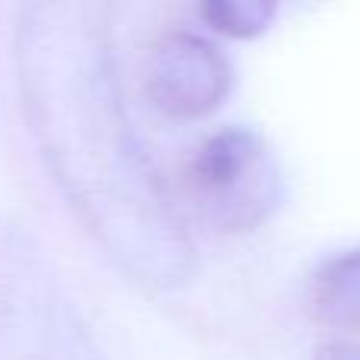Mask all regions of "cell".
<instances>
[{
    "label": "cell",
    "instance_id": "1",
    "mask_svg": "<svg viewBox=\"0 0 360 360\" xmlns=\"http://www.w3.org/2000/svg\"><path fill=\"white\" fill-rule=\"evenodd\" d=\"M114 51L105 4L19 10V92L54 184L130 278L174 288L193 272V240L127 114Z\"/></svg>",
    "mask_w": 360,
    "mask_h": 360
},
{
    "label": "cell",
    "instance_id": "3",
    "mask_svg": "<svg viewBox=\"0 0 360 360\" xmlns=\"http://www.w3.org/2000/svg\"><path fill=\"white\" fill-rule=\"evenodd\" d=\"M180 186L202 224L218 234H250L285 199V174L269 139L253 127H224L193 149Z\"/></svg>",
    "mask_w": 360,
    "mask_h": 360
},
{
    "label": "cell",
    "instance_id": "2",
    "mask_svg": "<svg viewBox=\"0 0 360 360\" xmlns=\"http://www.w3.org/2000/svg\"><path fill=\"white\" fill-rule=\"evenodd\" d=\"M0 360H108L29 231L0 218Z\"/></svg>",
    "mask_w": 360,
    "mask_h": 360
},
{
    "label": "cell",
    "instance_id": "7",
    "mask_svg": "<svg viewBox=\"0 0 360 360\" xmlns=\"http://www.w3.org/2000/svg\"><path fill=\"white\" fill-rule=\"evenodd\" d=\"M316 360H360V348L348 342H326L316 351Z\"/></svg>",
    "mask_w": 360,
    "mask_h": 360
},
{
    "label": "cell",
    "instance_id": "6",
    "mask_svg": "<svg viewBox=\"0 0 360 360\" xmlns=\"http://www.w3.org/2000/svg\"><path fill=\"white\" fill-rule=\"evenodd\" d=\"M278 6L266 0H209L199 6V16L215 32L231 38H253L269 29Z\"/></svg>",
    "mask_w": 360,
    "mask_h": 360
},
{
    "label": "cell",
    "instance_id": "4",
    "mask_svg": "<svg viewBox=\"0 0 360 360\" xmlns=\"http://www.w3.org/2000/svg\"><path fill=\"white\" fill-rule=\"evenodd\" d=\"M143 92L171 120H199L231 92V63L218 44L186 29L162 32L143 60Z\"/></svg>",
    "mask_w": 360,
    "mask_h": 360
},
{
    "label": "cell",
    "instance_id": "5",
    "mask_svg": "<svg viewBox=\"0 0 360 360\" xmlns=\"http://www.w3.org/2000/svg\"><path fill=\"white\" fill-rule=\"evenodd\" d=\"M310 307L326 323L360 329V247L342 250L316 269Z\"/></svg>",
    "mask_w": 360,
    "mask_h": 360
}]
</instances>
